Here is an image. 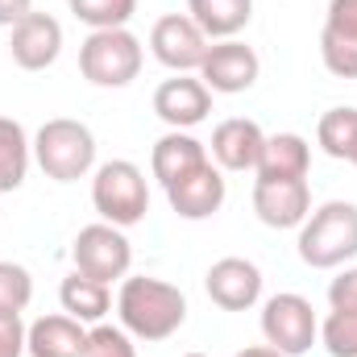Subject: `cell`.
<instances>
[{
  "label": "cell",
  "mask_w": 357,
  "mask_h": 357,
  "mask_svg": "<svg viewBox=\"0 0 357 357\" xmlns=\"http://www.w3.org/2000/svg\"><path fill=\"white\" fill-rule=\"evenodd\" d=\"M320 59H324V67L337 79H357V38L337 33V29L324 25V33H320Z\"/></svg>",
  "instance_id": "24"
},
{
  "label": "cell",
  "mask_w": 357,
  "mask_h": 357,
  "mask_svg": "<svg viewBox=\"0 0 357 357\" xmlns=\"http://www.w3.org/2000/svg\"><path fill=\"white\" fill-rule=\"evenodd\" d=\"M8 50H13V63L21 71H46L63 54V25L50 13H29L25 21L13 25Z\"/></svg>",
  "instance_id": "12"
},
{
  "label": "cell",
  "mask_w": 357,
  "mask_h": 357,
  "mask_svg": "<svg viewBox=\"0 0 357 357\" xmlns=\"http://www.w3.org/2000/svg\"><path fill=\"white\" fill-rule=\"evenodd\" d=\"M349 162H354V167H357V142H354V154H349Z\"/></svg>",
  "instance_id": "33"
},
{
  "label": "cell",
  "mask_w": 357,
  "mask_h": 357,
  "mask_svg": "<svg viewBox=\"0 0 357 357\" xmlns=\"http://www.w3.org/2000/svg\"><path fill=\"white\" fill-rule=\"evenodd\" d=\"M154 112L158 121H167L171 129H195L208 121L212 112V91L204 88V79L195 75H175V79H162L158 91H154Z\"/></svg>",
  "instance_id": "13"
},
{
  "label": "cell",
  "mask_w": 357,
  "mask_h": 357,
  "mask_svg": "<svg viewBox=\"0 0 357 357\" xmlns=\"http://www.w3.org/2000/svg\"><path fill=\"white\" fill-rule=\"evenodd\" d=\"M299 258L312 270H337L357 258V204L328 199L299 225Z\"/></svg>",
  "instance_id": "2"
},
{
  "label": "cell",
  "mask_w": 357,
  "mask_h": 357,
  "mask_svg": "<svg viewBox=\"0 0 357 357\" xmlns=\"http://www.w3.org/2000/svg\"><path fill=\"white\" fill-rule=\"evenodd\" d=\"M150 50H154V59L167 71L187 75V71H199V63L208 54V38H204V29L187 13H167L150 29Z\"/></svg>",
  "instance_id": "9"
},
{
  "label": "cell",
  "mask_w": 357,
  "mask_h": 357,
  "mask_svg": "<svg viewBox=\"0 0 357 357\" xmlns=\"http://www.w3.org/2000/svg\"><path fill=\"white\" fill-rule=\"evenodd\" d=\"M225 195H229L225 175H220V167H212V162H204L199 171H191L187 178H178V183L167 187L171 212L183 216V220H208V216H216V212L225 208Z\"/></svg>",
  "instance_id": "14"
},
{
  "label": "cell",
  "mask_w": 357,
  "mask_h": 357,
  "mask_svg": "<svg viewBox=\"0 0 357 357\" xmlns=\"http://www.w3.org/2000/svg\"><path fill=\"white\" fill-rule=\"evenodd\" d=\"M212 158L220 171H254L258 158H262V146H266V133L258 121H245V116H229L212 129Z\"/></svg>",
  "instance_id": "15"
},
{
  "label": "cell",
  "mask_w": 357,
  "mask_h": 357,
  "mask_svg": "<svg viewBox=\"0 0 357 357\" xmlns=\"http://www.w3.org/2000/svg\"><path fill=\"white\" fill-rule=\"evenodd\" d=\"M262 337L282 357H303L320 337V320L312 312V299H303L295 291L270 295L262 303Z\"/></svg>",
  "instance_id": "6"
},
{
  "label": "cell",
  "mask_w": 357,
  "mask_h": 357,
  "mask_svg": "<svg viewBox=\"0 0 357 357\" xmlns=\"http://www.w3.org/2000/svg\"><path fill=\"white\" fill-rule=\"evenodd\" d=\"M316 142H320V150H324L328 158L349 162L354 142H357V108H349V104L328 108V112L320 116V125H316Z\"/></svg>",
  "instance_id": "22"
},
{
  "label": "cell",
  "mask_w": 357,
  "mask_h": 357,
  "mask_svg": "<svg viewBox=\"0 0 357 357\" xmlns=\"http://www.w3.org/2000/svg\"><path fill=\"white\" fill-rule=\"evenodd\" d=\"M208 299L225 312H250L262 299V270L250 258H220L204 274Z\"/></svg>",
  "instance_id": "11"
},
{
  "label": "cell",
  "mask_w": 357,
  "mask_h": 357,
  "mask_svg": "<svg viewBox=\"0 0 357 357\" xmlns=\"http://www.w3.org/2000/svg\"><path fill=\"white\" fill-rule=\"evenodd\" d=\"M254 212L266 229H299L312 216L307 178H258L254 183Z\"/></svg>",
  "instance_id": "10"
},
{
  "label": "cell",
  "mask_w": 357,
  "mask_h": 357,
  "mask_svg": "<svg viewBox=\"0 0 357 357\" xmlns=\"http://www.w3.org/2000/svg\"><path fill=\"white\" fill-rule=\"evenodd\" d=\"M328 307H333V312H357V266L341 270V274L328 282Z\"/></svg>",
  "instance_id": "28"
},
{
  "label": "cell",
  "mask_w": 357,
  "mask_h": 357,
  "mask_svg": "<svg viewBox=\"0 0 357 357\" xmlns=\"http://www.w3.org/2000/svg\"><path fill=\"white\" fill-rule=\"evenodd\" d=\"M183 357H204V354H183Z\"/></svg>",
  "instance_id": "34"
},
{
  "label": "cell",
  "mask_w": 357,
  "mask_h": 357,
  "mask_svg": "<svg viewBox=\"0 0 357 357\" xmlns=\"http://www.w3.org/2000/svg\"><path fill=\"white\" fill-rule=\"evenodd\" d=\"M91 208L100 212L104 225H116V229L142 225L146 212H150V183L142 175V167L125 162V158H112V162L96 167V175H91Z\"/></svg>",
  "instance_id": "4"
},
{
  "label": "cell",
  "mask_w": 357,
  "mask_h": 357,
  "mask_svg": "<svg viewBox=\"0 0 357 357\" xmlns=\"http://www.w3.org/2000/svg\"><path fill=\"white\" fill-rule=\"evenodd\" d=\"M71 258H75V270L79 274H88L96 282H116V278H125L129 266H133V245H129L125 229L100 220V225H88V229L75 233Z\"/></svg>",
  "instance_id": "7"
},
{
  "label": "cell",
  "mask_w": 357,
  "mask_h": 357,
  "mask_svg": "<svg viewBox=\"0 0 357 357\" xmlns=\"http://www.w3.org/2000/svg\"><path fill=\"white\" fill-rule=\"evenodd\" d=\"M67 8L88 29H125L137 13V0H67Z\"/></svg>",
  "instance_id": "23"
},
{
  "label": "cell",
  "mask_w": 357,
  "mask_h": 357,
  "mask_svg": "<svg viewBox=\"0 0 357 357\" xmlns=\"http://www.w3.org/2000/svg\"><path fill=\"white\" fill-rule=\"evenodd\" d=\"M204 162H212V158H208V146H204L199 137L183 133V129H171V133L158 137L154 150H150V171H154V178H158L162 187L187 178L191 171H199Z\"/></svg>",
  "instance_id": "17"
},
{
  "label": "cell",
  "mask_w": 357,
  "mask_h": 357,
  "mask_svg": "<svg viewBox=\"0 0 357 357\" xmlns=\"http://www.w3.org/2000/svg\"><path fill=\"white\" fill-rule=\"evenodd\" d=\"M258 54L254 46L237 42V38H225V42H212L204 63H199V79L212 96H237V91H250L258 84Z\"/></svg>",
  "instance_id": "8"
},
{
  "label": "cell",
  "mask_w": 357,
  "mask_h": 357,
  "mask_svg": "<svg viewBox=\"0 0 357 357\" xmlns=\"http://www.w3.org/2000/svg\"><path fill=\"white\" fill-rule=\"evenodd\" d=\"M33 162V142L21 121L0 116V191H17Z\"/></svg>",
  "instance_id": "21"
},
{
  "label": "cell",
  "mask_w": 357,
  "mask_h": 357,
  "mask_svg": "<svg viewBox=\"0 0 357 357\" xmlns=\"http://www.w3.org/2000/svg\"><path fill=\"white\" fill-rule=\"evenodd\" d=\"M237 357H282L278 349H270V345H250V349H241Z\"/></svg>",
  "instance_id": "32"
},
{
  "label": "cell",
  "mask_w": 357,
  "mask_h": 357,
  "mask_svg": "<svg viewBox=\"0 0 357 357\" xmlns=\"http://www.w3.org/2000/svg\"><path fill=\"white\" fill-rule=\"evenodd\" d=\"M320 345L328 357H357V312H328L320 324Z\"/></svg>",
  "instance_id": "26"
},
{
  "label": "cell",
  "mask_w": 357,
  "mask_h": 357,
  "mask_svg": "<svg viewBox=\"0 0 357 357\" xmlns=\"http://www.w3.org/2000/svg\"><path fill=\"white\" fill-rule=\"evenodd\" d=\"M33 162L54 183H75V178L91 175V167H96V133L84 121L54 116L33 137Z\"/></svg>",
  "instance_id": "3"
},
{
  "label": "cell",
  "mask_w": 357,
  "mask_h": 357,
  "mask_svg": "<svg viewBox=\"0 0 357 357\" xmlns=\"http://www.w3.org/2000/svg\"><path fill=\"white\" fill-rule=\"evenodd\" d=\"M33 13V0H0V25H17V21H25Z\"/></svg>",
  "instance_id": "31"
},
{
  "label": "cell",
  "mask_w": 357,
  "mask_h": 357,
  "mask_svg": "<svg viewBox=\"0 0 357 357\" xmlns=\"http://www.w3.org/2000/svg\"><path fill=\"white\" fill-rule=\"evenodd\" d=\"M187 17L204 29L208 42H225L250 25L254 0H187Z\"/></svg>",
  "instance_id": "18"
},
{
  "label": "cell",
  "mask_w": 357,
  "mask_h": 357,
  "mask_svg": "<svg viewBox=\"0 0 357 357\" xmlns=\"http://www.w3.org/2000/svg\"><path fill=\"white\" fill-rule=\"evenodd\" d=\"M146 50L129 29H91L79 46V71L96 88H129L142 75Z\"/></svg>",
  "instance_id": "5"
},
{
  "label": "cell",
  "mask_w": 357,
  "mask_h": 357,
  "mask_svg": "<svg viewBox=\"0 0 357 357\" xmlns=\"http://www.w3.org/2000/svg\"><path fill=\"white\" fill-rule=\"evenodd\" d=\"M59 303H63V312L71 316V320H79V324H100L104 316H108V307H112V291H108V282H96L88 274H67L63 278V287H59Z\"/></svg>",
  "instance_id": "20"
},
{
  "label": "cell",
  "mask_w": 357,
  "mask_h": 357,
  "mask_svg": "<svg viewBox=\"0 0 357 357\" xmlns=\"http://www.w3.org/2000/svg\"><path fill=\"white\" fill-rule=\"evenodd\" d=\"M33 299V274L21 262H0V312L21 316Z\"/></svg>",
  "instance_id": "25"
},
{
  "label": "cell",
  "mask_w": 357,
  "mask_h": 357,
  "mask_svg": "<svg viewBox=\"0 0 357 357\" xmlns=\"http://www.w3.org/2000/svg\"><path fill=\"white\" fill-rule=\"evenodd\" d=\"M254 171H258V178H307L312 146L299 133H270Z\"/></svg>",
  "instance_id": "19"
},
{
  "label": "cell",
  "mask_w": 357,
  "mask_h": 357,
  "mask_svg": "<svg viewBox=\"0 0 357 357\" xmlns=\"http://www.w3.org/2000/svg\"><path fill=\"white\" fill-rule=\"evenodd\" d=\"M25 354L29 357H84L88 354V328L71 320L67 312L42 316L25 328Z\"/></svg>",
  "instance_id": "16"
},
{
  "label": "cell",
  "mask_w": 357,
  "mask_h": 357,
  "mask_svg": "<svg viewBox=\"0 0 357 357\" xmlns=\"http://www.w3.org/2000/svg\"><path fill=\"white\" fill-rule=\"evenodd\" d=\"M84 357H137V345L125 328L96 324V328H88V354Z\"/></svg>",
  "instance_id": "27"
},
{
  "label": "cell",
  "mask_w": 357,
  "mask_h": 357,
  "mask_svg": "<svg viewBox=\"0 0 357 357\" xmlns=\"http://www.w3.org/2000/svg\"><path fill=\"white\" fill-rule=\"evenodd\" d=\"M324 25L337 29V33L357 38V0H328V17H324Z\"/></svg>",
  "instance_id": "30"
},
{
  "label": "cell",
  "mask_w": 357,
  "mask_h": 357,
  "mask_svg": "<svg viewBox=\"0 0 357 357\" xmlns=\"http://www.w3.org/2000/svg\"><path fill=\"white\" fill-rule=\"evenodd\" d=\"M116 316L121 328L137 341H167L187 320V295L175 282L150 278V274H125L116 291Z\"/></svg>",
  "instance_id": "1"
},
{
  "label": "cell",
  "mask_w": 357,
  "mask_h": 357,
  "mask_svg": "<svg viewBox=\"0 0 357 357\" xmlns=\"http://www.w3.org/2000/svg\"><path fill=\"white\" fill-rule=\"evenodd\" d=\"M25 354V324L21 316L0 312V357H21Z\"/></svg>",
  "instance_id": "29"
}]
</instances>
